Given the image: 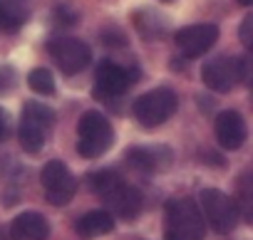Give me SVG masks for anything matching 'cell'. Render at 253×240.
Here are the masks:
<instances>
[{
  "label": "cell",
  "instance_id": "6da1fadb",
  "mask_svg": "<svg viewBox=\"0 0 253 240\" xmlns=\"http://www.w3.org/2000/svg\"><path fill=\"white\" fill-rule=\"evenodd\" d=\"M179 109V97L174 89L169 87H157V89H149L144 92L142 97L134 99L132 104V111L137 116V122L144 127V129H154V127H162L164 122L176 114Z\"/></svg>",
  "mask_w": 253,
  "mask_h": 240
},
{
  "label": "cell",
  "instance_id": "7a4b0ae2",
  "mask_svg": "<svg viewBox=\"0 0 253 240\" xmlns=\"http://www.w3.org/2000/svg\"><path fill=\"white\" fill-rule=\"evenodd\" d=\"M77 134H80L77 151L84 159H99L114 141V132H112L109 119L102 111H94V109H89L80 116Z\"/></svg>",
  "mask_w": 253,
  "mask_h": 240
},
{
  "label": "cell",
  "instance_id": "3957f363",
  "mask_svg": "<svg viewBox=\"0 0 253 240\" xmlns=\"http://www.w3.org/2000/svg\"><path fill=\"white\" fill-rule=\"evenodd\" d=\"M167 233L179 240H204L206 220L194 198H176L167 203Z\"/></svg>",
  "mask_w": 253,
  "mask_h": 240
},
{
  "label": "cell",
  "instance_id": "277c9868",
  "mask_svg": "<svg viewBox=\"0 0 253 240\" xmlns=\"http://www.w3.org/2000/svg\"><path fill=\"white\" fill-rule=\"evenodd\" d=\"M246 77V60L243 57H228V55H218L213 60H209L201 67V79L211 92L218 94H228L241 79Z\"/></svg>",
  "mask_w": 253,
  "mask_h": 240
},
{
  "label": "cell",
  "instance_id": "5b68a950",
  "mask_svg": "<svg viewBox=\"0 0 253 240\" xmlns=\"http://www.w3.org/2000/svg\"><path fill=\"white\" fill-rule=\"evenodd\" d=\"M199 203H201V215L204 220H209V225L226 235L236 228L238 223V208L233 203V198H228L223 191L218 188H204L201 196H199Z\"/></svg>",
  "mask_w": 253,
  "mask_h": 240
},
{
  "label": "cell",
  "instance_id": "8992f818",
  "mask_svg": "<svg viewBox=\"0 0 253 240\" xmlns=\"http://www.w3.org/2000/svg\"><path fill=\"white\" fill-rule=\"evenodd\" d=\"M47 50L62 74H80L92 62V50L80 37H55L50 40Z\"/></svg>",
  "mask_w": 253,
  "mask_h": 240
},
{
  "label": "cell",
  "instance_id": "52a82bcc",
  "mask_svg": "<svg viewBox=\"0 0 253 240\" xmlns=\"http://www.w3.org/2000/svg\"><path fill=\"white\" fill-rule=\"evenodd\" d=\"M40 181H42V191H45L47 203H52V206H67L75 198L77 181L70 173L67 164H62V161H47L42 166Z\"/></svg>",
  "mask_w": 253,
  "mask_h": 240
},
{
  "label": "cell",
  "instance_id": "ba28073f",
  "mask_svg": "<svg viewBox=\"0 0 253 240\" xmlns=\"http://www.w3.org/2000/svg\"><path fill=\"white\" fill-rule=\"evenodd\" d=\"M99 198H102V201L107 203V208H109L117 218H122V220H134V218L142 213V206H144L142 191L134 188V186H129V183H124V178L117 181V183H114L109 191H104Z\"/></svg>",
  "mask_w": 253,
  "mask_h": 240
},
{
  "label": "cell",
  "instance_id": "9c48e42d",
  "mask_svg": "<svg viewBox=\"0 0 253 240\" xmlns=\"http://www.w3.org/2000/svg\"><path fill=\"white\" fill-rule=\"evenodd\" d=\"M218 40V25L216 23H199V25H186L176 30L174 42L186 57H201L206 55Z\"/></svg>",
  "mask_w": 253,
  "mask_h": 240
},
{
  "label": "cell",
  "instance_id": "30bf717a",
  "mask_svg": "<svg viewBox=\"0 0 253 240\" xmlns=\"http://www.w3.org/2000/svg\"><path fill=\"white\" fill-rule=\"evenodd\" d=\"M213 129H216V141L221 149L226 151H236L246 144L248 139V129H246V122L243 116L233 109H223L216 114L213 119Z\"/></svg>",
  "mask_w": 253,
  "mask_h": 240
},
{
  "label": "cell",
  "instance_id": "8fae6325",
  "mask_svg": "<svg viewBox=\"0 0 253 240\" xmlns=\"http://www.w3.org/2000/svg\"><path fill=\"white\" fill-rule=\"evenodd\" d=\"M132 84V72H126L122 65L102 60L94 69V87L104 97H119L129 89Z\"/></svg>",
  "mask_w": 253,
  "mask_h": 240
},
{
  "label": "cell",
  "instance_id": "7c38bea8",
  "mask_svg": "<svg viewBox=\"0 0 253 240\" xmlns=\"http://www.w3.org/2000/svg\"><path fill=\"white\" fill-rule=\"evenodd\" d=\"M10 238L13 240H47L50 238V223L38 210H25L13 218L10 223Z\"/></svg>",
  "mask_w": 253,
  "mask_h": 240
},
{
  "label": "cell",
  "instance_id": "4fadbf2b",
  "mask_svg": "<svg viewBox=\"0 0 253 240\" xmlns=\"http://www.w3.org/2000/svg\"><path fill=\"white\" fill-rule=\"evenodd\" d=\"M75 230H77L80 238L94 240V238L107 235V233L114 230V215H112L109 210H89V213H84V215L77 220Z\"/></svg>",
  "mask_w": 253,
  "mask_h": 240
},
{
  "label": "cell",
  "instance_id": "5bb4252c",
  "mask_svg": "<svg viewBox=\"0 0 253 240\" xmlns=\"http://www.w3.org/2000/svg\"><path fill=\"white\" fill-rule=\"evenodd\" d=\"M28 23V10L18 5L15 0H0V33L15 35Z\"/></svg>",
  "mask_w": 253,
  "mask_h": 240
},
{
  "label": "cell",
  "instance_id": "9a60e30c",
  "mask_svg": "<svg viewBox=\"0 0 253 240\" xmlns=\"http://www.w3.org/2000/svg\"><path fill=\"white\" fill-rule=\"evenodd\" d=\"M164 149H144V146H132L126 149V164H129L132 169L142 171V173H152L159 169V154Z\"/></svg>",
  "mask_w": 253,
  "mask_h": 240
},
{
  "label": "cell",
  "instance_id": "2e32d148",
  "mask_svg": "<svg viewBox=\"0 0 253 240\" xmlns=\"http://www.w3.org/2000/svg\"><path fill=\"white\" fill-rule=\"evenodd\" d=\"M45 139H47V132L42 127H38L33 122H25V119L20 122V127H18V141H20V146H23L25 154H40L42 146H45Z\"/></svg>",
  "mask_w": 253,
  "mask_h": 240
},
{
  "label": "cell",
  "instance_id": "e0dca14e",
  "mask_svg": "<svg viewBox=\"0 0 253 240\" xmlns=\"http://www.w3.org/2000/svg\"><path fill=\"white\" fill-rule=\"evenodd\" d=\"M23 119L25 122H33L38 127H42L45 132L55 124V111L47 106V104H40V102H25L23 106Z\"/></svg>",
  "mask_w": 253,
  "mask_h": 240
},
{
  "label": "cell",
  "instance_id": "ac0fdd59",
  "mask_svg": "<svg viewBox=\"0 0 253 240\" xmlns=\"http://www.w3.org/2000/svg\"><path fill=\"white\" fill-rule=\"evenodd\" d=\"M28 84H30V89H33L35 94H42V97L55 94V79H52L50 69H45V67L33 69V72L28 74Z\"/></svg>",
  "mask_w": 253,
  "mask_h": 240
},
{
  "label": "cell",
  "instance_id": "d6986e66",
  "mask_svg": "<svg viewBox=\"0 0 253 240\" xmlns=\"http://www.w3.org/2000/svg\"><path fill=\"white\" fill-rule=\"evenodd\" d=\"M233 203H236L238 213L243 215V220H246V223H251V220H253V208H251V203H253V193H251L248 173H243V176H241V183H238V201H233Z\"/></svg>",
  "mask_w": 253,
  "mask_h": 240
},
{
  "label": "cell",
  "instance_id": "ffe728a7",
  "mask_svg": "<svg viewBox=\"0 0 253 240\" xmlns=\"http://www.w3.org/2000/svg\"><path fill=\"white\" fill-rule=\"evenodd\" d=\"M117 181H122V176H119L117 171H112V169H104V171L89 173V188H92L97 196H102L104 191H109Z\"/></svg>",
  "mask_w": 253,
  "mask_h": 240
},
{
  "label": "cell",
  "instance_id": "44dd1931",
  "mask_svg": "<svg viewBox=\"0 0 253 240\" xmlns=\"http://www.w3.org/2000/svg\"><path fill=\"white\" fill-rule=\"evenodd\" d=\"M13 84H15V72L8 65H3L0 67V94H8L13 89Z\"/></svg>",
  "mask_w": 253,
  "mask_h": 240
},
{
  "label": "cell",
  "instance_id": "7402d4cb",
  "mask_svg": "<svg viewBox=\"0 0 253 240\" xmlns=\"http://www.w3.org/2000/svg\"><path fill=\"white\" fill-rule=\"evenodd\" d=\"M55 20H57L60 25H72V23L77 20V13L70 10L67 5H60V8L55 10Z\"/></svg>",
  "mask_w": 253,
  "mask_h": 240
},
{
  "label": "cell",
  "instance_id": "603a6c76",
  "mask_svg": "<svg viewBox=\"0 0 253 240\" xmlns=\"http://www.w3.org/2000/svg\"><path fill=\"white\" fill-rule=\"evenodd\" d=\"M251 28H253V15H246L243 23H241V42H243L246 47L253 45V40H251Z\"/></svg>",
  "mask_w": 253,
  "mask_h": 240
},
{
  "label": "cell",
  "instance_id": "cb8c5ba5",
  "mask_svg": "<svg viewBox=\"0 0 253 240\" xmlns=\"http://www.w3.org/2000/svg\"><path fill=\"white\" fill-rule=\"evenodd\" d=\"M8 132H10V116L5 109H0V141L8 137Z\"/></svg>",
  "mask_w": 253,
  "mask_h": 240
},
{
  "label": "cell",
  "instance_id": "d4e9b609",
  "mask_svg": "<svg viewBox=\"0 0 253 240\" xmlns=\"http://www.w3.org/2000/svg\"><path fill=\"white\" fill-rule=\"evenodd\" d=\"M238 3H241V5H246V8H248V5H251V3H253V0H238Z\"/></svg>",
  "mask_w": 253,
  "mask_h": 240
},
{
  "label": "cell",
  "instance_id": "484cf974",
  "mask_svg": "<svg viewBox=\"0 0 253 240\" xmlns=\"http://www.w3.org/2000/svg\"><path fill=\"white\" fill-rule=\"evenodd\" d=\"M164 240H179V238H174L171 233H167V238H164Z\"/></svg>",
  "mask_w": 253,
  "mask_h": 240
},
{
  "label": "cell",
  "instance_id": "4316f807",
  "mask_svg": "<svg viewBox=\"0 0 253 240\" xmlns=\"http://www.w3.org/2000/svg\"><path fill=\"white\" fill-rule=\"evenodd\" d=\"M0 240H8V238H5V235H3V230H0Z\"/></svg>",
  "mask_w": 253,
  "mask_h": 240
}]
</instances>
